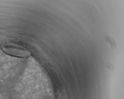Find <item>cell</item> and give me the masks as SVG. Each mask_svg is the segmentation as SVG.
Returning <instances> with one entry per match:
<instances>
[{
  "label": "cell",
  "instance_id": "obj_1",
  "mask_svg": "<svg viewBox=\"0 0 124 99\" xmlns=\"http://www.w3.org/2000/svg\"><path fill=\"white\" fill-rule=\"evenodd\" d=\"M2 49L6 54L17 57L26 58L28 57L30 54V53L28 51L22 50L16 48L3 47Z\"/></svg>",
  "mask_w": 124,
  "mask_h": 99
}]
</instances>
